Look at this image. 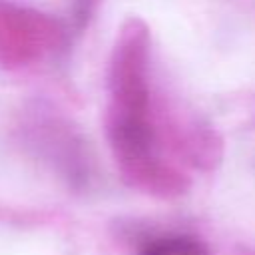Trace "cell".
<instances>
[{
    "label": "cell",
    "mask_w": 255,
    "mask_h": 255,
    "mask_svg": "<svg viewBox=\"0 0 255 255\" xmlns=\"http://www.w3.org/2000/svg\"><path fill=\"white\" fill-rule=\"evenodd\" d=\"M24 147L58 173L68 185L80 189L94 177V155L78 126L46 102L30 104L18 126Z\"/></svg>",
    "instance_id": "1"
},
{
    "label": "cell",
    "mask_w": 255,
    "mask_h": 255,
    "mask_svg": "<svg viewBox=\"0 0 255 255\" xmlns=\"http://www.w3.org/2000/svg\"><path fill=\"white\" fill-rule=\"evenodd\" d=\"M151 36L147 24L128 18L114 42L108 72V112L106 120H149L151 118Z\"/></svg>",
    "instance_id": "2"
},
{
    "label": "cell",
    "mask_w": 255,
    "mask_h": 255,
    "mask_svg": "<svg viewBox=\"0 0 255 255\" xmlns=\"http://www.w3.org/2000/svg\"><path fill=\"white\" fill-rule=\"evenodd\" d=\"M72 36L68 22L16 0H0V68L26 70L52 62Z\"/></svg>",
    "instance_id": "3"
},
{
    "label": "cell",
    "mask_w": 255,
    "mask_h": 255,
    "mask_svg": "<svg viewBox=\"0 0 255 255\" xmlns=\"http://www.w3.org/2000/svg\"><path fill=\"white\" fill-rule=\"evenodd\" d=\"M137 255H209V249L191 235H165L141 245Z\"/></svg>",
    "instance_id": "4"
},
{
    "label": "cell",
    "mask_w": 255,
    "mask_h": 255,
    "mask_svg": "<svg viewBox=\"0 0 255 255\" xmlns=\"http://www.w3.org/2000/svg\"><path fill=\"white\" fill-rule=\"evenodd\" d=\"M102 0H70V30L72 34H82L92 18L96 16Z\"/></svg>",
    "instance_id": "5"
}]
</instances>
